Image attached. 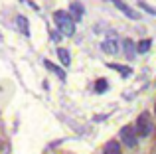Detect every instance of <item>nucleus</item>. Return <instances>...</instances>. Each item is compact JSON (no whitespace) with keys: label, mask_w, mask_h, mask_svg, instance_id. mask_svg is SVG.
I'll return each mask as SVG.
<instances>
[{"label":"nucleus","mask_w":156,"mask_h":154,"mask_svg":"<svg viewBox=\"0 0 156 154\" xmlns=\"http://www.w3.org/2000/svg\"><path fill=\"white\" fill-rule=\"evenodd\" d=\"M138 136H148L152 132V121H150V115L148 113H142L140 117L136 119V127H134Z\"/></svg>","instance_id":"nucleus-2"},{"label":"nucleus","mask_w":156,"mask_h":154,"mask_svg":"<svg viewBox=\"0 0 156 154\" xmlns=\"http://www.w3.org/2000/svg\"><path fill=\"white\" fill-rule=\"evenodd\" d=\"M136 131H134V127H125L121 131V138H122V142L126 144V146H136Z\"/></svg>","instance_id":"nucleus-3"},{"label":"nucleus","mask_w":156,"mask_h":154,"mask_svg":"<svg viewBox=\"0 0 156 154\" xmlns=\"http://www.w3.org/2000/svg\"><path fill=\"white\" fill-rule=\"evenodd\" d=\"M16 22H18V28L22 30L24 36H30V30H28V20L24 18V16H18V20H16Z\"/></svg>","instance_id":"nucleus-8"},{"label":"nucleus","mask_w":156,"mask_h":154,"mask_svg":"<svg viewBox=\"0 0 156 154\" xmlns=\"http://www.w3.org/2000/svg\"><path fill=\"white\" fill-rule=\"evenodd\" d=\"M103 154H121V144H119L117 140H111V142H107L105 148H103Z\"/></svg>","instance_id":"nucleus-5"},{"label":"nucleus","mask_w":156,"mask_h":154,"mask_svg":"<svg viewBox=\"0 0 156 154\" xmlns=\"http://www.w3.org/2000/svg\"><path fill=\"white\" fill-rule=\"evenodd\" d=\"M95 89H97L99 93H103L105 89H107V81H105V79H99V81L95 83Z\"/></svg>","instance_id":"nucleus-12"},{"label":"nucleus","mask_w":156,"mask_h":154,"mask_svg":"<svg viewBox=\"0 0 156 154\" xmlns=\"http://www.w3.org/2000/svg\"><path fill=\"white\" fill-rule=\"evenodd\" d=\"M103 50H105V51H111V54H115L117 46H115V44H111V42H105V44H103Z\"/></svg>","instance_id":"nucleus-13"},{"label":"nucleus","mask_w":156,"mask_h":154,"mask_svg":"<svg viewBox=\"0 0 156 154\" xmlns=\"http://www.w3.org/2000/svg\"><path fill=\"white\" fill-rule=\"evenodd\" d=\"M154 111H156V107H154Z\"/></svg>","instance_id":"nucleus-14"},{"label":"nucleus","mask_w":156,"mask_h":154,"mask_svg":"<svg viewBox=\"0 0 156 154\" xmlns=\"http://www.w3.org/2000/svg\"><path fill=\"white\" fill-rule=\"evenodd\" d=\"M53 22H55L57 30L61 32L63 36H73L75 34V20L63 10H57L53 12Z\"/></svg>","instance_id":"nucleus-1"},{"label":"nucleus","mask_w":156,"mask_h":154,"mask_svg":"<svg viewBox=\"0 0 156 154\" xmlns=\"http://www.w3.org/2000/svg\"><path fill=\"white\" fill-rule=\"evenodd\" d=\"M69 16H71L73 20H81V16H83V6H81L79 2H73L71 6H69Z\"/></svg>","instance_id":"nucleus-4"},{"label":"nucleus","mask_w":156,"mask_h":154,"mask_svg":"<svg viewBox=\"0 0 156 154\" xmlns=\"http://www.w3.org/2000/svg\"><path fill=\"white\" fill-rule=\"evenodd\" d=\"M111 67H113V69H119L122 75H129V73H130V69H129V67H125V65H117V63H111Z\"/></svg>","instance_id":"nucleus-11"},{"label":"nucleus","mask_w":156,"mask_h":154,"mask_svg":"<svg viewBox=\"0 0 156 154\" xmlns=\"http://www.w3.org/2000/svg\"><path fill=\"white\" fill-rule=\"evenodd\" d=\"M113 4H115V6L119 8V10H122V12H125V14H129V16H133V18H136V14H134V12L130 10V8L126 6V4H122L121 0H113Z\"/></svg>","instance_id":"nucleus-6"},{"label":"nucleus","mask_w":156,"mask_h":154,"mask_svg":"<svg viewBox=\"0 0 156 154\" xmlns=\"http://www.w3.org/2000/svg\"><path fill=\"white\" fill-rule=\"evenodd\" d=\"M57 55H59V59H61V63H63V65H69V63H71V58H69V51L67 50L59 47V50H57Z\"/></svg>","instance_id":"nucleus-7"},{"label":"nucleus","mask_w":156,"mask_h":154,"mask_svg":"<svg viewBox=\"0 0 156 154\" xmlns=\"http://www.w3.org/2000/svg\"><path fill=\"white\" fill-rule=\"evenodd\" d=\"M46 67H48V69L51 71V73H55L57 77H59V79H65V71H61V69H59V67H57V65H53V63L46 61Z\"/></svg>","instance_id":"nucleus-9"},{"label":"nucleus","mask_w":156,"mask_h":154,"mask_svg":"<svg viewBox=\"0 0 156 154\" xmlns=\"http://www.w3.org/2000/svg\"><path fill=\"white\" fill-rule=\"evenodd\" d=\"M150 47V40H142L140 44H138V54H144V51H148Z\"/></svg>","instance_id":"nucleus-10"}]
</instances>
